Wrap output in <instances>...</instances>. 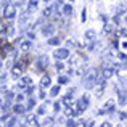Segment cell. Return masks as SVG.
<instances>
[{
  "instance_id": "obj_25",
  "label": "cell",
  "mask_w": 127,
  "mask_h": 127,
  "mask_svg": "<svg viewBox=\"0 0 127 127\" xmlns=\"http://www.w3.org/2000/svg\"><path fill=\"white\" fill-rule=\"evenodd\" d=\"M43 113H45V106H40L39 108V114H43Z\"/></svg>"
},
{
  "instance_id": "obj_13",
  "label": "cell",
  "mask_w": 127,
  "mask_h": 127,
  "mask_svg": "<svg viewBox=\"0 0 127 127\" xmlns=\"http://www.w3.org/2000/svg\"><path fill=\"white\" fill-rule=\"evenodd\" d=\"M93 37H95V32H93V31H87L85 32V39H87V40H92Z\"/></svg>"
},
{
  "instance_id": "obj_18",
  "label": "cell",
  "mask_w": 127,
  "mask_h": 127,
  "mask_svg": "<svg viewBox=\"0 0 127 127\" xmlns=\"http://www.w3.org/2000/svg\"><path fill=\"white\" fill-rule=\"evenodd\" d=\"M66 82H68V77H66V76H60L58 77V84H66Z\"/></svg>"
},
{
  "instance_id": "obj_7",
  "label": "cell",
  "mask_w": 127,
  "mask_h": 127,
  "mask_svg": "<svg viewBox=\"0 0 127 127\" xmlns=\"http://www.w3.org/2000/svg\"><path fill=\"white\" fill-rule=\"evenodd\" d=\"M50 84H52V81H50L48 76H43V77L40 79V87H42V89H47V87H50Z\"/></svg>"
},
{
  "instance_id": "obj_5",
  "label": "cell",
  "mask_w": 127,
  "mask_h": 127,
  "mask_svg": "<svg viewBox=\"0 0 127 127\" xmlns=\"http://www.w3.org/2000/svg\"><path fill=\"white\" fill-rule=\"evenodd\" d=\"M85 108H87V98H81L77 101V111H76V113L79 114V113H81L82 109H85Z\"/></svg>"
},
{
  "instance_id": "obj_23",
  "label": "cell",
  "mask_w": 127,
  "mask_h": 127,
  "mask_svg": "<svg viewBox=\"0 0 127 127\" xmlns=\"http://www.w3.org/2000/svg\"><path fill=\"white\" fill-rule=\"evenodd\" d=\"M56 71H64V64L63 63H56Z\"/></svg>"
},
{
  "instance_id": "obj_2",
  "label": "cell",
  "mask_w": 127,
  "mask_h": 127,
  "mask_svg": "<svg viewBox=\"0 0 127 127\" xmlns=\"http://www.w3.org/2000/svg\"><path fill=\"white\" fill-rule=\"evenodd\" d=\"M3 15H5V18H13L16 15V6L15 5H6L5 10H3Z\"/></svg>"
},
{
  "instance_id": "obj_28",
  "label": "cell",
  "mask_w": 127,
  "mask_h": 127,
  "mask_svg": "<svg viewBox=\"0 0 127 127\" xmlns=\"http://www.w3.org/2000/svg\"><path fill=\"white\" fill-rule=\"evenodd\" d=\"M119 119H122V121H124V119H126V113H124V111H122L121 114H119Z\"/></svg>"
},
{
  "instance_id": "obj_30",
  "label": "cell",
  "mask_w": 127,
  "mask_h": 127,
  "mask_svg": "<svg viewBox=\"0 0 127 127\" xmlns=\"http://www.w3.org/2000/svg\"><path fill=\"white\" fill-rule=\"evenodd\" d=\"M66 114L69 116V114H74V113H72V109H71V108H68V109H66Z\"/></svg>"
},
{
  "instance_id": "obj_15",
  "label": "cell",
  "mask_w": 127,
  "mask_h": 127,
  "mask_svg": "<svg viewBox=\"0 0 127 127\" xmlns=\"http://www.w3.org/2000/svg\"><path fill=\"white\" fill-rule=\"evenodd\" d=\"M48 43H50V45H58V43H60V39L58 37H52L48 40Z\"/></svg>"
},
{
  "instance_id": "obj_8",
  "label": "cell",
  "mask_w": 127,
  "mask_h": 127,
  "mask_svg": "<svg viewBox=\"0 0 127 127\" xmlns=\"http://www.w3.org/2000/svg\"><path fill=\"white\" fill-rule=\"evenodd\" d=\"M111 76H113V68L105 66V68H103V79H109Z\"/></svg>"
},
{
  "instance_id": "obj_12",
  "label": "cell",
  "mask_w": 127,
  "mask_h": 127,
  "mask_svg": "<svg viewBox=\"0 0 127 127\" xmlns=\"http://www.w3.org/2000/svg\"><path fill=\"white\" fill-rule=\"evenodd\" d=\"M18 87H19V89H26V87H28V81H26V79H19V81H18Z\"/></svg>"
},
{
  "instance_id": "obj_10",
  "label": "cell",
  "mask_w": 127,
  "mask_h": 127,
  "mask_svg": "<svg viewBox=\"0 0 127 127\" xmlns=\"http://www.w3.org/2000/svg\"><path fill=\"white\" fill-rule=\"evenodd\" d=\"M19 48H21L23 52H28V50L31 48V42H29V40H23L21 45H19Z\"/></svg>"
},
{
  "instance_id": "obj_21",
  "label": "cell",
  "mask_w": 127,
  "mask_h": 127,
  "mask_svg": "<svg viewBox=\"0 0 127 127\" xmlns=\"http://www.w3.org/2000/svg\"><path fill=\"white\" fill-rule=\"evenodd\" d=\"M64 103H66L68 106H71V95H69V93H68V95L64 96Z\"/></svg>"
},
{
  "instance_id": "obj_35",
  "label": "cell",
  "mask_w": 127,
  "mask_h": 127,
  "mask_svg": "<svg viewBox=\"0 0 127 127\" xmlns=\"http://www.w3.org/2000/svg\"><path fill=\"white\" fill-rule=\"evenodd\" d=\"M47 2H48V0H47Z\"/></svg>"
},
{
  "instance_id": "obj_34",
  "label": "cell",
  "mask_w": 127,
  "mask_h": 127,
  "mask_svg": "<svg viewBox=\"0 0 127 127\" xmlns=\"http://www.w3.org/2000/svg\"><path fill=\"white\" fill-rule=\"evenodd\" d=\"M119 127H122V126H119Z\"/></svg>"
},
{
  "instance_id": "obj_1",
  "label": "cell",
  "mask_w": 127,
  "mask_h": 127,
  "mask_svg": "<svg viewBox=\"0 0 127 127\" xmlns=\"http://www.w3.org/2000/svg\"><path fill=\"white\" fill-rule=\"evenodd\" d=\"M95 71H90L89 72V76L85 77V81H84V85L87 87V89H90V87H93V84H95Z\"/></svg>"
},
{
  "instance_id": "obj_11",
  "label": "cell",
  "mask_w": 127,
  "mask_h": 127,
  "mask_svg": "<svg viewBox=\"0 0 127 127\" xmlns=\"http://www.w3.org/2000/svg\"><path fill=\"white\" fill-rule=\"evenodd\" d=\"M71 13H72V8L69 5H66L64 8H63V15H66V16H71Z\"/></svg>"
},
{
  "instance_id": "obj_20",
  "label": "cell",
  "mask_w": 127,
  "mask_h": 127,
  "mask_svg": "<svg viewBox=\"0 0 127 127\" xmlns=\"http://www.w3.org/2000/svg\"><path fill=\"white\" fill-rule=\"evenodd\" d=\"M5 21H0V34H2V32H5L6 31V28H5Z\"/></svg>"
},
{
  "instance_id": "obj_3",
  "label": "cell",
  "mask_w": 127,
  "mask_h": 127,
  "mask_svg": "<svg viewBox=\"0 0 127 127\" xmlns=\"http://www.w3.org/2000/svg\"><path fill=\"white\" fill-rule=\"evenodd\" d=\"M69 56V50L68 48H58L55 52V58L56 60H64V58H68Z\"/></svg>"
},
{
  "instance_id": "obj_29",
  "label": "cell",
  "mask_w": 127,
  "mask_h": 127,
  "mask_svg": "<svg viewBox=\"0 0 127 127\" xmlns=\"http://www.w3.org/2000/svg\"><path fill=\"white\" fill-rule=\"evenodd\" d=\"M101 127H113V126L109 124V122H103V124H101Z\"/></svg>"
},
{
  "instance_id": "obj_17",
  "label": "cell",
  "mask_w": 127,
  "mask_h": 127,
  "mask_svg": "<svg viewBox=\"0 0 127 127\" xmlns=\"http://www.w3.org/2000/svg\"><path fill=\"white\" fill-rule=\"evenodd\" d=\"M40 124H43V126H50V124H53V119L47 118V119H43V121H40Z\"/></svg>"
},
{
  "instance_id": "obj_9",
  "label": "cell",
  "mask_w": 127,
  "mask_h": 127,
  "mask_svg": "<svg viewBox=\"0 0 127 127\" xmlns=\"http://www.w3.org/2000/svg\"><path fill=\"white\" fill-rule=\"evenodd\" d=\"M53 31H55V28H53L52 24H48V26H43V29H42L43 35H50V34H53Z\"/></svg>"
},
{
  "instance_id": "obj_27",
  "label": "cell",
  "mask_w": 127,
  "mask_h": 127,
  "mask_svg": "<svg viewBox=\"0 0 127 127\" xmlns=\"http://www.w3.org/2000/svg\"><path fill=\"white\" fill-rule=\"evenodd\" d=\"M34 106H35V101H34V100H31V101H29V108H34Z\"/></svg>"
},
{
  "instance_id": "obj_6",
  "label": "cell",
  "mask_w": 127,
  "mask_h": 127,
  "mask_svg": "<svg viewBox=\"0 0 127 127\" xmlns=\"http://www.w3.org/2000/svg\"><path fill=\"white\" fill-rule=\"evenodd\" d=\"M103 89H105V79L98 82V87L95 89V95H96V96H101V95H103Z\"/></svg>"
},
{
  "instance_id": "obj_31",
  "label": "cell",
  "mask_w": 127,
  "mask_h": 127,
  "mask_svg": "<svg viewBox=\"0 0 127 127\" xmlns=\"http://www.w3.org/2000/svg\"><path fill=\"white\" fill-rule=\"evenodd\" d=\"M68 126L69 127H74V122H72V121H68Z\"/></svg>"
},
{
  "instance_id": "obj_22",
  "label": "cell",
  "mask_w": 127,
  "mask_h": 127,
  "mask_svg": "<svg viewBox=\"0 0 127 127\" xmlns=\"http://www.w3.org/2000/svg\"><path fill=\"white\" fill-rule=\"evenodd\" d=\"M15 111H16V113H23V111H24V106L16 105V106H15Z\"/></svg>"
},
{
  "instance_id": "obj_26",
  "label": "cell",
  "mask_w": 127,
  "mask_h": 127,
  "mask_svg": "<svg viewBox=\"0 0 127 127\" xmlns=\"http://www.w3.org/2000/svg\"><path fill=\"white\" fill-rule=\"evenodd\" d=\"M81 19H82V21H85V19H87V16H85V10H82V16H81Z\"/></svg>"
},
{
  "instance_id": "obj_33",
  "label": "cell",
  "mask_w": 127,
  "mask_h": 127,
  "mask_svg": "<svg viewBox=\"0 0 127 127\" xmlns=\"http://www.w3.org/2000/svg\"><path fill=\"white\" fill-rule=\"evenodd\" d=\"M0 68H2V64H0Z\"/></svg>"
},
{
  "instance_id": "obj_19",
  "label": "cell",
  "mask_w": 127,
  "mask_h": 127,
  "mask_svg": "<svg viewBox=\"0 0 127 127\" xmlns=\"http://www.w3.org/2000/svg\"><path fill=\"white\" fill-rule=\"evenodd\" d=\"M58 92H60V85H56V87H53V89H52V92H50V93H52L53 96H56V95H58Z\"/></svg>"
},
{
  "instance_id": "obj_16",
  "label": "cell",
  "mask_w": 127,
  "mask_h": 127,
  "mask_svg": "<svg viewBox=\"0 0 127 127\" xmlns=\"http://www.w3.org/2000/svg\"><path fill=\"white\" fill-rule=\"evenodd\" d=\"M28 122H29V124H32V126H37V124H39V122H37V119H35L34 116H29Z\"/></svg>"
},
{
  "instance_id": "obj_4",
  "label": "cell",
  "mask_w": 127,
  "mask_h": 127,
  "mask_svg": "<svg viewBox=\"0 0 127 127\" xmlns=\"http://www.w3.org/2000/svg\"><path fill=\"white\" fill-rule=\"evenodd\" d=\"M21 72H23V66L21 64H15V66H13L11 74L15 76V77H19V76H21Z\"/></svg>"
},
{
  "instance_id": "obj_24",
  "label": "cell",
  "mask_w": 127,
  "mask_h": 127,
  "mask_svg": "<svg viewBox=\"0 0 127 127\" xmlns=\"http://www.w3.org/2000/svg\"><path fill=\"white\" fill-rule=\"evenodd\" d=\"M119 101H121V105H126V95H124V93L119 95Z\"/></svg>"
},
{
  "instance_id": "obj_14",
  "label": "cell",
  "mask_w": 127,
  "mask_h": 127,
  "mask_svg": "<svg viewBox=\"0 0 127 127\" xmlns=\"http://www.w3.org/2000/svg\"><path fill=\"white\" fill-rule=\"evenodd\" d=\"M52 11H53L52 6H47V8L43 10V16H52Z\"/></svg>"
},
{
  "instance_id": "obj_32",
  "label": "cell",
  "mask_w": 127,
  "mask_h": 127,
  "mask_svg": "<svg viewBox=\"0 0 127 127\" xmlns=\"http://www.w3.org/2000/svg\"><path fill=\"white\" fill-rule=\"evenodd\" d=\"M23 127H28V126H23Z\"/></svg>"
}]
</instances>
